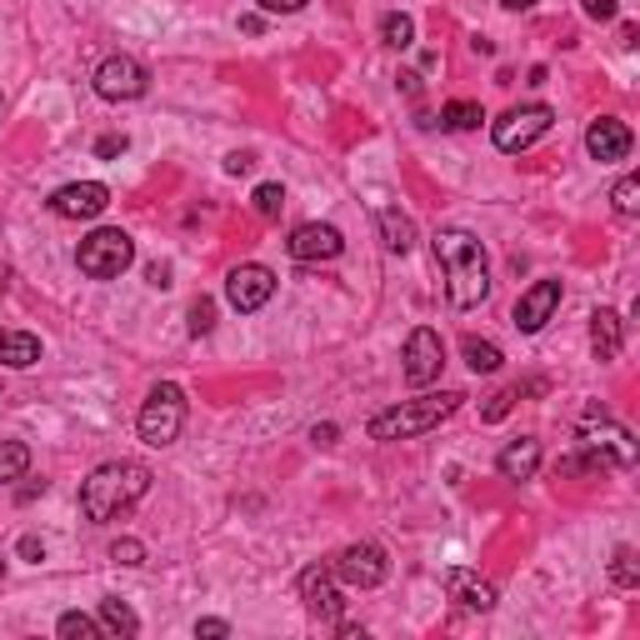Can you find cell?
<instances>
[{
    "instance_id": "cell-1",
    "label": "cell",
    "mask_w": 640,
    "mask_h": 640,
    "mask_svg": "<svg viewBox=\"0 0 640 640\" xmlns=\"http://www.w3.org/2000/svg\"><path fill=\"white\" fill-rule=\"evenodd\" d=\"M435 265L445 275V295L456 311H476L490 295V265H486V246H480L470 230L445 226L435 230Z\"/></svg>"
},
{
    "instance_id": "cell-2",
    "label": "cell",
    "mask_w": 640,
    "mask_h": 640,
    "mask_svg": "<svg viewBox=\"0 0 640 640\" xmlns=\"http://www.w3.org/2000/svg\"><path fill=\"white\" fill-rule=\"evenodd\" d=\"M151 490V470L141 460H110V466H96L80 486V510H86L90 525H110L120 521L126 510H135Z\"/></svg>"
},
{
    "instance_id": "cell-3",
    "label": "cell",
    "mask_w": 640,
    "mask_h": 640,
    "mask_svg": "<svg viewBox=\"0 0 640 640\" xmlns=\"http://www.w3.org/2000/svg\"><path fill=\"white\" fill-rule=\"evenodd\" d=\"M466 395L460 391H441V395H421V401H401L391 411H376L370 415V441H411V435H425L445 421V415H456Z\"/></svg>"
},
{
    "instance_id": "cell-4",
    "label": "cell",
    "mask_w": 640,
    "mask_h": 640,
    "mask_svg": "<svg viewBox=\"0 0 640 640\" xmlns=\"http://www.w3.org/2000/svg\"><path fill=\"white\" fill-rule=\"evenodd\" d=\"M581 451L596 460V470L606 466H636V441H630L626 425H616L600 405H590L581 415Z\"/></svg>"
},
{
    "instance_id": "cell-5",
    "label": "cell",
    "mask_w": 640,
    "mask_h": 640,
    "mask_svg": "<svg viewBox=\"0 0 640 640\" xmlns=\"http://www.w3.org/2000/svg\"><path fill=\"white\" fill-rule=\"evenodd\" d=\"M181 425H185V391L175 380H161V386L145 395L141 415H135V431H141L145 445L161 451V445H171L175 435H181Z\"/></svg>"
},
{
    "instance_id": "cell-6",
    "label": "cell",
    "mask_w": 640,
    "mask_h": 640,
    "mask_svg": "<svg viewBox=\"0 0 640 640\" xmlns=\"http://www.w3.org/2000/svg\"><path fill=\"white\" fill-rule=\"evenodd\" d=\"M131 261H135V240L116 226L86 236L80 250H76V265L90 275V281H116L120 271H131Z\"/></svg>"
},
{
    "instance_id": "cell-7",
    "label": "cell",
    "mask_w": 640,
    "mask_h": 640,
    "mask_svg": "<svg viewBox=\"0 0 640 640\" xmlns=\"http://www.w3.org/2000/svg\"><path fill=\"white\" fill-rule=\"evenodd\" d=\"M551 126H555V110L551 106H516V110H506V116L490 126V141H496V151L516 155V151H531V145L541 141Z\"/></svg>"
},
{
    "instance_id": "cell-8",
    "label": "cell",
    "mask_w": 640,
    "mask_h": 640,
    "mask_svg": "<svg viewBox=\"0 0 640 640\" xmlns=\"http://www.w3.org/2000/svg\"><path fill=\"white\" fill-rule=\"evenodd\" d=\"M330 575L346 581V586H356V590H376L380 581L391 575V561H386V551H380L376 541H356L330 561Z\"/></svg>"
},
{
    "instance_id": "cell-9",
    "label": "cell",
    "mask_w": 640,
    "mask_h": 640,
    "mask_svg": "<svg viewBox=\"0 0 640 640\" xmlns=\"http://www.w3.org/2000/svg\"><path fill=\"white\" fill-rule=\"evenodd\" d=\"M145 86H151V76H145V66L135 55H106L96 66V96L100 100H141Z\"/></svg>"
},
{
    "instance_id": "cell-10",
    "label": "cell",
    "mask_w": 640,
    "mask_h": 640,
    "mask_svg": "<svg viewBox=\"0 0 640 640\" xmlns=\"http://www.w3.org/2000/svg\"><path fill=\"white\" fill-rule=\"evenodd\" d=\"M301 600H305V610H311L321 626H336L340 616H346V600H340V590H336V575H330V565H311V571H301Z\"/></svg>"
},
{
    "instance_id": "cell-11",
    "label": "cell",
    "mask_w": 640,
    "mask_h": 640,
    "mask_svg": "<svg viewBox=\"0 0 640 640\" xmlns=\"http://www.w3.org/2000/svg\"><path fill=\"white\" fill-rule=\"evenodd\" d=\"M441 366H445V340H441V330L415 326L411 340H405V380H411L415 391H421V386H431V380L441 376Z\"/></svg>"
},
{
    "instance_id": "cell-12",
    "label": "cell",
    "mask_w": 640,
    "mask_h": 640,
    "mask_svg": "<svg viewBox=\"0 0 640 640\" xmlns=\"http://www.w3.org/2000/svg\"><path fill=\"white\" fill-rule=\"evenodd\" d=\"M271 295H275V275L265 271V265H236V271L226 275V301L236 305L240 315H256Z\"/></svg>"
},
{
    "instance_id": "cell-13",
    "label": "cell",
    "mask_w": 640,
    "mask_h": 640,
    "mask_svg": "<svg viewBox=\"0 0 640 640\" xmlns=\"http://www.w3.org/2000/svg\"><path fill=\"white\" fill-rule=\"evenodd\" d=\"M110 206V191L100 181H76V185H61L51 196V210L61 220H96L100 210Z\"/></svg>"
},
{
    "instance_id": "cell-14",
    "label": "cell",
    "mask_w": 640,
    "mask_h": 640,
    "mask_svg": "<svg viewBox=\"0 0 640 640\" xmlns=\"http://www.w3.org/2000/svg\"><path fill=\"white\" fill-rule=\"evenodd\" d=\"M285 250H291L295 261H336L340 250H346V240H340V230H336V226L305 220V226H295V230H291Z\"/></svg>"
},
{
    "instance_id": "cell-15",
    "label": "cell",
    "mask_w": 640,
    "mask_h": 640,
    "mask_svg": "<svg viewBox=\"0 0 640 640\" xmlns=\"http://www.w3.org/2000/svg\"><path fill=\"white\" fill-rule=\"evenodd\" d=\"M630 145H636V135H630V126H626V120H616V116L590 120V131H586V151L596 155L600 165L626 161V155H630Z\"/></svg>"
},
{
    "instance_id": "cell-16",
    "label": "cell",
    "mask_w": 640,
    "mask_h": 640,
    "mask_svg": "<svg viewBox=\"0 0 640 640\" xmlns=\"http://www.w3.org/2000/svg\"><path fill=\"white\" fill-rule=\"evenodd\" d=\"M555 305H561V281H535L531 291L516 301V330L535 336V330H541L545 321L555 315Z\"/></svg>"
},
{
    "instance_id": "cell-17",
    "label": "cell",
    "mask_w": 640,
    "mask_h": 640,
    "mask_svg": "<svg viewBox=\"0 0 640 640\" xmlns=\"http://www.w3.org/2000/svg\"><path fill=\"white\" fill-rule=\"evenodd\" d=\"M445 590H451V600H456L460 610H476V616H486V610L496 606V586L480 581L476 571H451L445 575Z\"/></svg>"
},
{
    "instance_id": "cell-18",
    "label": "cell",
    "mask_w": 640,
    "mask_h": 640,
    "mask_svg": "<svg viewBox=\"0 0 640 640\" xmlns=\"http://www.w3.org/2000/svg\"><path fill=\"white\" fill-rule=\"evenodd\" d=\"M496 470H500L506 480H531L535 470H541V441H535V435H521V441H510L506 451H500Z\"/></svg>"
},
{
    "instance_id": "cell-19",
    "label": "cell",
    "mask_w": 640,
    "mask_h": 640,
    "mask_svg": "<svg viewBox=\"0 0 640 640\" xmlns=\"http://www.w3.org/2000/svg\"><path fill=\"white\" fill-rule=\"evenodd\" d=\"M620 346H626V321L616 311L590 315V350H596V360H616Z\"/></svg>"
},
{
    "instance_id": "cell-20",
    "label": "cell",
    "mask_w": 640,
    "mask_h": 640,
    "mask_svg": "<svg viewBox=\"0 0 640 640\" xmlns=\"http://www.w3.org/2000/svg\"><path fill=\"white\" fill-rule=\"evenodd\" d=\"M35 360H41V340L25 336V330H0V366L31 370Z\"/></svg>"
},
{
    "instance_id": "cell-21",
    "label": "cell",
    "mask_w": 640,
    "mask_h": 640,
    "mask_svg": "<svg viewBox=\"0 0 640 640\" xmlns=\"http://www.w3.org/2000/svg\"><path fill=\"white\" fill-rule=\"evenodd\" d=\"M460 356H466V366L476 370V376H496L500 370V346L496 340H476V336H466V346H460Z\"/></svg>"
},
{
    "instance_id": "cell-22",
    "label": "cell",
    "mask_w": 640,
    "mask_h": 640,
    "mask_svg": "<svg viewBox=\"0 0 640 640\" xmlns=\"http://www.w3.org/2000/svg\"><path fill=\"white\" fill-rule=\"evenodd\" d=\"M100 626H106V636H135L141 620H135V610L126 600H100Z\"/></svg>"
},
{
    "instance_id": "cell-23",
    "label": "cell",
    "mask_w": 640,
    "mask_h": 640,
    "mask_svg": "<svg viewBox=\"0 0 640 640\" xmlns=\"http://www.w3.org/2000/svg\"><path fill=\"white\" fill-rule=\"evenodd\" d=\"M380 236H386L391 250H401V256L415 246V226L401 216V210H380Z\"/></svg>"
},
{
    "instance_id": "cell-24",
    "label": "cell",
    "mask_w": 640,
    "mask_h": 640,
    "mask_svg": "<svg viewBox=\"0 0 640 640\" xmlns=\"http://www.w3.org/2000/svg\"><path fill=\"white\" fill-rule=\"evenodd\" d=\"M480 120H486V110H480L476 100H451V106H441V126H445V131H476Z\"/></svg>"
},
{
    "instance_id": "cell-25",
    "label": "cell",
    "mask_w": 640,
    "mask_h": 640,
    "mask_svg": "<svg viewBox=\"0 0 640 640\" xmlns=\"http://www.w3.org/2000/svg\"><path fill=\"white\" fill-rule=\"evenodd\" d=\"M31 470V451L21 441H0V486H11Z\"/></svg>"
},
{
    "instance_id": "cell-26",
    "label": "cell",
    "mask_w": 640,
    "mask_h": 640,
    "mask_svg": "<svg viewBox=\"0 0 640 640\" xmlns=\"http://www.w3.org/2000/svg\"><path fill=\"white\" fill-rule=\"evenodd\" d=\"M55 636H66V640H96V636H106V626H100V620H90V616H80V610H66V616L55 620Z\"/></svg>"
},
{
    "instance_id": "cell-27",
    "label": "cell",
    "mask_w": 640,
    "mask_h": 640,
    "mask_svg": "<svg viewBox=\"0 0 640 640\" xmlns=\"http://www.w3.org/2000/svg\"><path fill=\"white\" fill-rule=\"evenodd\" d=\"M380 41L391 45V51H405V45L415 41V21H411V15H401V11H391L386 21H380Z\"/></svg>"
},
{
    "instance_id": "cell-28",
    "label": "cell",
    "mask_w": 640,
    "mask_h": 640,
    "mask_svg": "<svg viewBox=\"0 0 640 640\" xmlns=\"http://www.w3.org/2000/svg\"><path fill=\"white\" fill-rule=\"evenodd\" d=\"M610 581H616L620 590H636L640 586V561H636V551H630V545H620V551L610 555Z\"/></svg>"
},
{
    "instance_id": "cell-29",
    "label": "cell",
    "mask_w": 640,
    "mask_h": 640,
    "mask_svg": "<svg viewBox=\"0 0 640 640\" xmlns=\"http://www.w3.org/2000/svg\"><path fill=\"white\" fill-rule=\"evenodd\" d=\"M610 206H616L620 216H636L640 210V175H620L616 191H610Z\"/></svg>"
},
{
    "instance_id": "cell-30",
    "label": "cell",
    "mask_w": 640,
    "mask_h": 640,
    "mask_svg": "<svg viewBox=\"0 0 640 640\" xmlns=\"http://www.w3.org/2000/svg\"><path fill=\"white\" fill-rule=\"evenodd\" d=\"M250 200H256V216H261V220H275V216H281V206H285V191L275 181H265V185H256V196H250Z\"/></svg>"
},
{
    "instance_id": "cell-31",
    "label": "cell",
    "mask_w": 640,
    "mask_h": 640,
    "mask_svg": "<svg viewBox=\"0 0 640 640\" xmlns=\"http://www.w3.org/2000/svg\"><path fill=\"white\" fill-rule=\"evenodd\" d=\"M110 561H120V565H145V545L135 541V535H120V541L110 545Z\"/></svg>"
},
{
    "instance_id": "cell-32",
    "label": "cell",
    "mask_w": 640,
    "mask_h": 640,
    "mask_svg": "<svg viewBox=\"0 0 640 640\" xmlns=\"http://www.w3.org/2000/svg\"><path fill=\"white\" fill-rule=\"evenodd\" d=\"M210 326H216V305L200 295V301L191 305V336H210Z\"/></svg>"
},
{
    "instance_id": "cell-33",
    "label": "cell",
    "mask_w": 640,
    "mask_h": 640,
    "mask_svg": "<svg viewBox=\"0 0 640 640\" xmlns=\"http://www.w3.org/2000/svg\"><path fill=\"white\" fill-rule=\"evenodd\" d=\"M510 405H516V391H496V395H486V405H480V421H506Z\"/></svg>"
},
{
    "instance_id": "cell-34",
    "label": "cell",
    "mask_w": 640,
    "mask_h": 640,
    "mask_svg": "<svg viewBox=\"0 0 640 640\" xmlns=\"http://www.w3.org/2000/svg\"><path fill=\"white\" fill-rule=\"evenodd\" d=\"M586 15H590V21H616L620 0H586Z\"/></svg>"
},
{
    "instance_id": "cell-35",
    "label": "cell",
    "mask_w": 640,
    "mask_h": 640,
    "mask_svg": "<svg viewBox=\"0 0 640 640\" xmlns=\"http://www.w3.org/2000/svg\"><path fill=\"white\" fill-rule=\"evenodd\" d=\"M256 6H261L265 15H295L305 6V0H256Z\"/></svg>"
},
{
    "instance_id": "cell-36",
    "label": "cell",
    "mask_w": 640,
    "mask_h": 640,
    "mask_svg": "<svg viewBox=\"0 0 640 640\" xmlns=\"http://www.w3.org/2000/svg\"><path fill=\"white\" fill-rule=\"evenodd\" d=\"M126 145H131L126 135H100V141H96V155H100V161H110V155H120Z\"/></svg>"
},
{
    "instance_id": "cell-37",
    "label": "cell",
    "mask_w": 640,
    "mask_h": 640,
    "mask_svg": "<svg viewBox=\"0 0 640 640\" xmlns=\"http://www.w3.org/2000/svg\"><path fill=\"white\" fill-rule=\"evenodd\" d=\"M196 636L220 640V636H230V626H226V620H196Z\"/></svg>"
},
{
    "instance_id": "cell-38",
    "label": "cell",
    "mask_w": 640,
    "mask_h": 640,
    "mask_svg": "<svg viewBox=\"0 0 640 640\" xmlns=\"http://www.w3.org/2000/svg\"><path fill=\"white\" fill-rule=\"evenodd\" d=\"M21 561H35V565L45 561V545L35 541V535H25V541H21Z\"/></svg>"
},
{
    "instance_id": "cell-39",
    "label": "cell",
    "mask_w": 640,
    "mask_h": 640,
    "mask_svg": "<svg viewBox=\"0 0 640 640\" xmlns=\"http://www.w3.org/2000/svg\"><path fill=\"white\" fill-rule=\"evenodd\" d=\"M250 165H256V161H250V155H240V151H236V155H226V171H230V175H246Z\"/></svg>"
},
{
    "instance_id": "cell-40",
    "label": "cell",
    "mask_w": 640,
    "mask_h": 640,
    "mask_svg": "<svg viewBox=\"0 0 640 640\" xmlns=\"http://www.w3.org/2000/svg\"><path fill=\"white\" fill-rule=\"evenodd\" d=\"M311 441H315V445H330V441H336V425H315Z\"/></svg>"
},
{
    "instance_id": "cell-41",
    "label": "cell",
    "mask_w": 640,
    "mask_h": 640,
    "mask_svg": "<svg viewBox=\"0 0 640 640\" xmlns=\"http://www.w3.org/2000/svg\"><path fill=\"white\" fill-rule=\"evenodd\" d=\"M500 6H506V11H531L535 0H500Z\"/></svg>"
}]
</instances>
